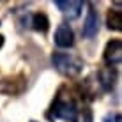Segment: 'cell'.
Returning <instances> with one entry per match:
<instances>
[{"mask_svg":"<svg viewBox=\"0 0 122 122\" xmlns=\"http://www.w3.org/2000/svg\"><path fill=\"white\" fill-rule=\"evenodd\" d=\"M76 115H78L76 101L73 99L71 94H66V90L62 89L57 94L55 101H53L48 117L50 119H60V120H67V122H74Z\"/></svg>","mask_w":122,"mask_h":122,"instance_id":"obj_1","label":"cell"},{"mask_svg":"<svg viewBox=\"0 0 122 122\" xmlns=\"http://www.w3.org/2000/svg\"><path fill=\"white\" fill-rule=\"evenodd\" d=\"M51 64L55 66V69L58 71L60 74L64 76H78L83 69V60L71 53H62V51H57L51 55Z\"/></svg>","mask_w":122,"mask_h":122,"instance_id":"obj_2","label":"cell"},{"mask_svg":"<svg viewBox=\"0 0 122 122\" xmlns=\"http://www.w3.org/2000/svg\"><path fill=\"white\" fill-rule=\"evenodd\" d=\"M120 60H122V43L119 39H113L104 48V62L108 67L115 69L120 66Z\"/></svg>","mask_w":122,"mask_h":122,"instance_id":"obj_3","label":"cell"},{"mask_svg":"<svg viewBox=\"0 0 122 122\" xmlns=\"http://www.w3.org/2000/svg\"><path fill=\"white\" fill-rule=\"evenodd\" d=\"M55 44L58 48H71L74 44V34L73 28L67 23L58 25V28L55 30Z\"/></svg>","mask_w":122,"mask_h":122,"instance_id":"obj_4","label":"cell"},{"mask_svg":"<svg viewBox=\"0 0 122 122\" xmlns=\"http://www.w3.org/2000/svg\"><path fill=\"white\" fill-rule=\"evenodd\" d=\"M99 32V16L97 12L94 9H89L87 12V18H85V23H83V28H81V34L83 37H87V39H92V37H96Z\"/></svg>","mask_w":122,"mask_h":122,"instance_id":"obj_5","label":"cell"},{"mask_svg":"<svg viewBox=\"0 0 122 122\" xmlns=\"http://www.w3.org/2000/svg\"><path fill=\"white\" fill-rule=\"evenodd\" d=\"M55 5L64 12L69 20H76L78 16L81 14V9H83V2H80V0H69V2H66V0H57Z\"/></svg>","mask_w":122,"mask_h":122,"instance_id":"obj_6","label":"cell"},{"mask_svg":"<svg viewBox=\"0 0 122 122\" xmlns=\"http://www.w3.org/2000/svg\"><path fill=\"white\" fill-rule=\"evenodd\" d=\"M97 80H99V85L103 90H112L113 85H115L117 81V73L115 69H112V67H103V69L97 73Z\"/></svg>","mask_w":122,"mask_h":122,"instance_id":"obj_7","label":"cell"},{"mask_svg":"<svg viewBox=\"0 0 122 122\" xmlns=\"http://www.w3.org/2000/svg\"><path fill=\"white\" fill-rule=\"evenodd\" d=\"M106 25L110 30H122V12L120 9H110L106 16Z\"/></svg>","mask_w":122,"mask_h":122,"instance_id":"obj_8","label":"cell"},{"mask_svg":"<svg viewBox=\"0 0 122 122\" xmlns=\"http://www.w3.org/2000/svg\"><path fill=\"white\" fill-rule=\"evenodd\" d=\"M32 28L36 32H46L50 28V20H48V16L44 14V12H36V14L32 16Z\"/></svg>","mask_w":122,"mask_h":122,"instance_id":"obj_9","label":"cell"},{"mask_svg":"<svg viewBox=\"0 0 122 122\" xmlns=\"http://www.w3.org/2000/svg\"><path fill=\"white\" fill-rule=\"evenodd\" d=\"M74 122H94V117H92V110L90 108H83V110H78V115Z\"/></svg>","mask_w":122,"mask_h":122,"instance_id":"obj_10","label":"cell"},{"mask_svg":"<svg viewBox=\"0 0 122 122\" xmlns=\"http://www.w3.org/2000/svg\"><path fill=\"white\" fill-rule=\"evenodd\" d=\"M104 122H120V115L119 113H112V115H108Z\"/></svg>","mask_w":122,"mask_h":122,"instance_id":"obj_11","label":"cell"},{"mask_svg":"<svg viewBox=\"0 0 122 122\" xmlns=\"http://www.w3.org/2000/svg\"><path fill=\"white\" fill-rule=\"evenodd\" d=\"M2 46H4V36L0 34V48H2Z\"/></svg>","mask_w":122,"mask_h":122,"instance_id":"obj_12","label":"cell"}]
</instances>
